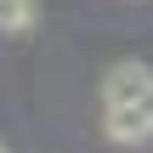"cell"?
Listing matches in <instances>:
<instances>
[{"label": "cell", "mask_w": 153, "mask_h": 153, "mask_svg": "<svg viewBox=\"0 0 153 153\" xmlns=\"http://www.w3.org/2000/svg\"><path fill=\"white\" fill-rule=\"evenodd\" d=\"M102 125H108V136H114V142H125V148L148 142V136H153V85L142 91V97H131V102L102 108Z\"/></svg>", "instance_id": "obj_1"}, {"label": "cell", "mask_w": 153, "mask_h": 153, "mask_svg": "<svg viewBox=\"0 0 153 153\" xmlns=\"http://www.w3.org/2000/svg\"><path fill=\"white\" fill-rule=\"evenodd\" d=\"M153 85V74L142 62H119V68H108V79H102V108H114V102H131V97H142Z\"/></svg>", "instance_id": "obj_2"}, {"label": "cell", "mask_w": 153, "mask_h": 153, "mask_svg": "<svg viewBox=\"0 0 153 153\" xmlns=\"http://www.w3.org/2000/svg\"><path fill=\"white\" fill-rule=\"evenodd\" d=\"M40 17V0H0V34H28Z\"/></svg>", "instance_id": "obj_3"}, {"label": "cell", "mask_w": 153, "mask_h": 153, "mask_svg": "<svg viewBox=\"0 0 153 153\" xmlns=\"http://www.w3.org/2000/svg\"><path fill=\"white\" fill-rule=\"evenodd\" d=\"M0 153H11V148H6V142H0Z\"/></svg>", "instance_id": "obj_4"}]
</instances>
